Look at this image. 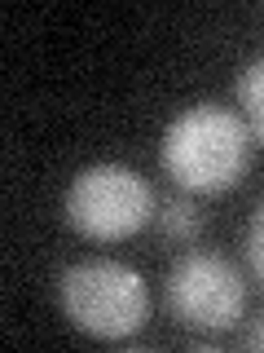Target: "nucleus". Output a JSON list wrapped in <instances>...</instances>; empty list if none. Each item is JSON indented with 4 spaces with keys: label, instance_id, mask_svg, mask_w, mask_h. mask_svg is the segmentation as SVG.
I'll list each match as a JSON object with an SVG mask.
<instances>
[{
    "label": "nucleus",
    "instance_id": "8",
    "mask_svg": "<svg viewBox=\"0 0 264 353\" xmlns=\"http://www.w3.org/2000/svg\"><path fill=\"white\" fill-rule=\"evenodd\" d=\"M242 345H247V349H264V309L251 318V327H247V336H242Z\"/></svg>",
    "mask_w": 264,
    "mask_h": 353
},
{
    "label": "nucleus",
    "instance_id": "4",
    "mask_svg": "<svg viewBox=\"0 0 264 353\" xmlns=\"http://www.w3.org/2000/svg\"><path fill=\"white\" fill-rule=\"evenodd\" d=\"M168 309L181 327L194 331H229L247 309L242 274L216 252H185L168 274Z\"/></svg>",
    "mask_w": 264,
    "mask_h": 353
},
{
    "label": "nucleus",
    "instance_id": "1",
    "mask_svg": "<svg viewBox=\"0 0 264 353\" xmlns=\"http://www.w3.org/2000/svg\"><path fill=\"white\" fill-rule=\"evenodd\" d=\"M163 172L185 194H220L242 181L251 163V128L229 106L198 102L168 124L159 141Z\"/></svg>",
    "mask_w": 264,
    "mask_h": 353
},
{
    "label": "nucleus",
    "instance_id": "6",
    "mask_svg": "<svg viewBox=\"0 0 264 353\" xmlns=\"http://www.w3.org/2000/svg\"><path fill=\"white\" fill-rule=\"evenodd\" d=\"M159 230L172 243H194L198 234H203V212H198V203L185 199V194L163 199V203H159Z\"/></svg>",
    "mask_w": 264,
    "mask_h": 353
},
{
    "label": "nucleus",
    "instance_id": "2",
    "mask_svg": "<svg viewBox=\"0 0 264 353\" xmlns=\"http://www.w3.org/2000/svg\"><path fill=\"white\" fill-rule=\"evenodd\" d=\"M58 305L97 340H128L150 318V287L124 261H80L58 279Z\"/></svg>",
    "mask_w": 264,
    "mask_h": 353
},
{
    "label": "nucleus",
    "instance_id": "7",
    "mask_svg": "<svg viewBox=\"0 0 264 353\" xmlns=\"http://www.w3.org/2000/svg\"><path fill=\"white\" fill-rule=\"evenodd\" d=\"M247 261H251V270H256V279L264 283V199L256 203L251 225H247Z\"/></svg>",
    "mask_w": 264,
    "mask_h": 353
},
{
    "label": "nucleus",
    "instance_id": "5",
    "mask_svg": "<svg viewBox=\"0 0 264 353\" xmlns=\"http://www.w3.org/2000/svg\"><path fill=\"white\" fill-rule=\"evenodd\" d=\"M234 97H238L242 115H247L251 137H256L260 146H264V53H260V58H251V62L238 71V80H234Z\"/></svg>",
    "mask_w": 264,
    "mask_h": 353
},
{
    "label": "nucleus",
    "instance_id": "3",
    "mask_svg": "<svg viewBox=\"0 0 264 353\" xmlns=\"http://www.w3.org/2000/svg\"><path fill=\"white\" fill-rule=\"evenodd\" d=\"M150 212L154 190L128 163H93V168L75 172L71 190H66V221L84 239H128L150 221Z\"/></svg>",
    "mask_w": 264,
    "mask_h": 353
}]
</instances>
